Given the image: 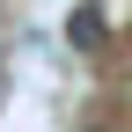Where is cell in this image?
Wrapping results in <instances>:
<instances>
[{
  "instance_id": "obj_1",
  "label": "cell",
  "mask_w": 132,
  "mask_h": 132,
  "mask_svg": "<svg viewBox=\"0 0 132 132\" xmlns=\"http://www.w3.org/2000/svg\"><path fill=\"white\" fill-rule=\"evenodd\" d=\"M66 37H73L81 52H103V37H110L103 29V0H81V7L66 15Z\"/></svg>"
}]
</instances>
